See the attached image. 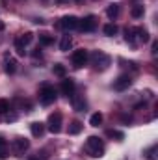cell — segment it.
I'll list each match as a JSON object with an SVG mask.
<instances>
[{"label": "cell", "instance_id": "cell-1", "mask_svg": "<svg viewBox=\"0 0 158 160\" xmlns=\"http://www.w3.org/2000/svg\"><path fill=\"white\" fill-rule=\"evenodd\" d=\"M86 151H87L91 157H95V158L102 157V155H104V143H102V140L97 138V136H89V138L86 140Z\"/></svg>", "mask_w": 158, "mask_h": 160}, {"label": "cell", "instance_id": "cell-2", "mask_svg": "<svg viewBox=\"0 0 158 160\" xmlns=\"http://www.w3.org/2000/svg\"><path fill=\"white\" fill-rule=\"evenodd\" d=\"M91 63H93L95 71H104V69H108V67H110L112 60H110V56H108V54H104L102 50H95V52L91 54Z\"/></svg>", "mask_w": 158, "mask_h": 160}, {"label": "cell", "instance_id": "cell-3", "mask_svg": "<svg viewBox=\"0 0 158 160\" xmlns=\"http://www.w3.org/2000/svg\"><path fill=\"white\" fill-rule=\"evenodd\" d=\"M56 89L52 88V86H48V84H45L43 88L39 89V101L41 104H45V106H48V104H52L54 101H56Z\"/></svg>", "mask_w": 158, "mask_h": 160}, {"label": "cell", "instance_id": "cell-4", "mask_svg": "<svg viewBox=\"0 0 158 160\" xmlns=\"http://www.w3.org/2000/svg\"><path fill=\"white\" fill-rule=\"evenodd\" d=\"M87 60H89V54H87V50H84V48H78V50H75L73 54H71V62H73V67H84L86 63H87Z\"/></svg>", "mask_w": 158, "mask_h": 160}, {"label": "cell", "instance_id": "cell-5", "mask_svg": "<svg viewBox=\"0 0 158 160\" xmlns=\"http://www.w3.org/2000/svg\"><path fill=\"white\" fill-rule=\"evenodd\" d=\"M95 28H97V17L95 15H87V17L80 19L78 30H82V32H93Z\"/></svg>", "mask_w": 158, "mask_h": 160}, {"label": "cell", "instance_id": "cell-6", "mask_svg": "<svg viewBox=\"0 0 158 160\" xmlns=\"http://www.w3.org/2000/svg\"><path fill=\"white\" fill-rule=\"evenodd\" d=\"M78 22H80L78 17H75V15H65V17H62L60 26L69 32V30H78Z\"/></svg>", "mask_w": 158, "mask_h": 160}, {"label": "cell", "instance_id": "cell-7", "mask_svg": "<svg viewBox=\"0 0 158 160\" xmlns=\"http://www.w3.org/2000/svg\"><path fill=\"white\" fill-rule=\"evenodd\" d=\"M48 130L52 134H58L62 130V114L60 112H54L48 116Z\"/></svg>", "mask_w": 158, "mask_h": 160}, {"label": "cell", "instance_id": "cell-8", "mask_svg": "<svg viewBox=\"0 0 158 160\" xmlns=\"http://www.w3.org/2000/svg\"><path fill=\"white\" fill-rule=\"evenodd\" d=\"M28 149H30V140H26V138H15L13 140V151H15V155L21 157Z\"/></svg>", "mask_w": 158, "mask_h": 160}, {"label": "cell", "instance_id": "cell-9", "mask_svg": "<svg viewBox=\"0 0 158 160\" xmlns=\"http://www.w3.org/2000/svg\"><path fill=\"white\" fill-rule=\"evenodd\" d=\"M130 84H132V77L130 75H119L117 80H114V89L116 91H125V89L130 88Z\"/></svg>", "mask_w": 158, "mask_h": 160}, {"label": "cell", "instance_id": "cell-10", "mask_svg": "<svg viewBox=\"0 0 158 160\" xmlns=\"http://www.w3.org/2000/svg\"><path fill=\"white\" fill-rule=\"evenodd\" d=\"M4 71L7 75H15V71H17V60L13 56H9V54L4 56Z\"/></svg>", "mask_w": 158, "mask_h": 160}, {"label": "cell", "instance_id": "cell-11", "mask_svg": "<svg viewBox=\"0 0 158 160\" xmlns=\"http://www.w3.org/2000/svg\"><path fill=\"white\" fill-rule=\"evenodd\" d=\"M75 88H77L75 80H71V78L62 80V93H63L65 97H71V95H75Z\"/></svg>", "mask_w": 158, "mask_h": 160}, {"label": "cell", "instance_id": "cell-12", "mask_svg": "<svg viewBox=\"0 0 158 160\" xmlns=\"http://www.w3.org/2000/svg\"><path fill=\"white\" fill-rule=\"evenodd\" d=\"M71 101H73V108H75L77 112H84L86 106H87L84 95H71Z\"/></svg>", "mask_w": 158, "mask_h": 160}, {"label": "cell", "instance_id": "cell-13", "mask_svg": "<svg viewBox=\"0 0 158 160\" xmlns=\"http://www.w3.org/2000/svg\"><path fill=\"white\" fill-rule=\"evenodd\" d=\"M134 34H136V39L138 41H143V43L149 41V32H147V28H143V26L134 28Z\"/></svg>", "mask_w": 158, "mask_h": 160}, {"label": "cell", "instance_id": "cell-14", "mask_svg": "<svg viewBox=\"0 0 158 160\" xmlns=\"http://www.w3.org/2000/svg\"><path fill=\"white\" fill-rule=\"evenodd\" d=\"M30 130H32V134H34L36 138H39V136H43V132H45V125H43L41 121H34V123L30 125Z\"/></svg>", "mask_w": 158, "mask_h": 160}, {"label": "cell", "instance_id": "cell-15", "mask_svg": "<svg viewBox=\"0 0 158 160\" xmlns=\"http://www.w3.org/2000/svg\"><path fill=\"white\" fill-rule=\"evenodd\" d=\"M71 47H73V39H71V36H63V38H62V41H60V50L67 52Z\"/></svg>", "mask_w": 158, "mask_h": 160}, {"label": "cell", "instance_id": "cell-16", "mask_svg": "<svg viewBox=\"0 0 158 160\" xmlns=\"http://www.w3.org/2000/svg\"><path fill=\"white\" fill-rule=\"evenodd\" d=\"M39 43L43 45V47H48V45L54 43V38H52L50 34H47V32H41L39 34Z\"/></svg>", "mask_w": 158, "mask_h": 160}, {"label": "cell", "instance_id": "cell-17", "mask_svg": "<svg viewBox=\"0 0 158 160\" xmlns=\"http://www.w3.org/2000/svg\"><path fill=\"white\" fill-rule=\"evenodd\" d=\"M125 39H126V43H130L132 47L136 45V34H134V28H125Z\"/></svg>", "mask_w": 158, "mask_h": 160}, {"label": "cell", "instance_id": "cell-18", "mask_svg": "<svg viewBox=\"0 0 158 160\" xmlns=\"http://www.w3.org/2000/svg\"><path fill=\"white\" fill-rule=\"evenodd\" d=\"M119 9H121V8H119V4H110V6H108V9H106V15H108L110 19H116V17L119 15Z\"/></svg>", "mask_w": 158, "mask_h": 160}, {"label": "cell", "instance_id": "cell-19", "mask_svg": "<svg viewBox=\"0 0 158 160\" xmlns=\"http://www.w3.org/2000/svg\"><path fill=\"white\" fill-rule=\"evenodd\" d=\"M82 128H84V125H82L80 121H73V123L69 125V134H73V136H75V134H80Z\"/></svg>", "mask_w": 158, "mask_h": 160}, {"label": "cell", "instance_id": "cell-20", "mask_svg": "<svg viewBox=\"0 0 158 160\" xmlns=\"http://www.w3.org/2000/svg\"><path fill=\"white\" fill-rule=\"evenodd\" d=\"M143 6H140V4H136V6H132V9H130V15L134 17V19H140V17H143Z\"/></svg>", "mask_w": 158, "mask_h": 160}, {"label": "cell", "instance_id": "cell-21", "mask_svg": "<svg viewBox=\"0 0 158 160\" xmlns=\"http://www.w3.org/2000/svg\"><path fill=\"white\" fill-rule=\"evenodd\" d=\"M102 119H104V118H102V114H101V112H97V114H93V116L89 118V125H91V127H99V125L102 123Z\"/></svg>", "mask_w": 158, "mask_h": 160}, {"label": "cell", "instance_id": "cell-22", "mask_svg": "<svg viewBox=\"0 0 158 160\" xmlns=\"http://www.w3.org/2000/svg\"><path fill=\"white\" fill-rule=\"evenodd\" d=\"M13 45H15V50H17V54H19V56H24V54H26V45H22L19 38L13 41Z\"/></svg>", "mask_w": 158, "mask_h": 160}, {"label": "cell", "instance_id": "cell-23", "mask_svg": "<svg viewBox=\"0 0 158 160\" xmlns=\"http://www.w3.org/2000/svg\"><path fill=\"white\" fill-rule=\"evenodd\" d=\"M7 157V142L0 136V158H6Z\"/></svg>", "mask_w": 158, "mask_h": 160}, {"label": "cell", "instance_id": "cell-24", "mask_svg": "<svg viewBox=\"0 0 158 160\" xmlns=\"http://www.w3.org/2000/svg\"><path fill=\"white\" fill-rule=\"evenodd\" d=\"M52 73H54L56 77H65V67H63L62 63H56V65L52 67Z\"/></svg>", "mask_w": 158, "mask_h": 160}, {"label": "cell", "instance_id": "cell-25", "mask_svg": "<svg viewBox=\"0 0 158 160\" xmlns=\"http://www.w3.org/2000/svg\"><path fill=\"white\" fill-rule=\"evenodd\" d=\"M19 39H21V43H22V45H30V43H32V39H34V34H32V32H26V34L19 36Z\"/></svg>", "mask_w": 158, "mask_h": 160}, {"label": "cell", "instance_id": "cell-26", "mask_svg": "<svg viewBox=\"0 0 158 160\" xmlns=\"http://www.w3.org/2000/svg\"><path fill=\"white\" fill-rule=\"evenodd\" d=\"M117 26H116V24H106V26H104V34H106V36H116V34H117Z\"/></svg>", "mask_w": 158, "mask_h": 160}, {"label": "cell", "instance_id": "cell-27", "mask_svg": "<svg viewBox=\"0 0 158 160\" xmlns=\"http://www.w3.org/2000/svg\"><path fill=\"white\" fill-rule=\"evenodd\" d=\"M9 112V101L0 99V114H7Z\"/></svg>", "mask_w": 158, "mask_h": 160}, {"label": "cell", "instance_id": "cell-28", "mask_svg": "<svg viewBox=\"0 0 158 160\" xmlns=\"http://www.w3.org/2000/svg\"><path fill=\"white\" fill-rule=\"evenodd\" d=\"M108 136H112V138H117L119 142L125 138V134H123V132H117V130H108Z\"/></svg>", "mask_w": 158, "mask_h": 160}, {"label": "cell", "instance_id": "cell-29", "mask_svg": "<svg viewBox=\"0 0 158 160\" xmlns=\"http://www.w3.org/2000/svg\"><path fill=\"white\" fill-rule=\"evenodd\" d=\"M15 119H17L15 114H7V121H15Z\"/></svg>", "mask_w": 158, "mask_h": 160}, {"label": "cell", "instance_id": "cell-30", "mask_svg": "<svg viewBox=\"0 0 158 160\" xmlns=\"http://www.w3.org/2000/svg\"><path fill=\"white\" fill-rule=\"evenodd\" d=\"M156 52H158V43L155 41V43H153V54H156Z\"/></svg>", "mask_w": 158, "mask_h": 160}, {"label": "cell", "instance_id": "cell-31", "mask_svg": "<svg viewBox=\"0 0 158 160\" xmlns=\"http://www.w3.org/2000/svg\"><path fill=\"white\" fill-rule=\"evenodd\" d=\"M28 160H45V158H39V157H28Z\"/></svg>", "mask_w": 158, "mask_h": 160}, {"label": "cell", "instance_id": "cell-32", "mask_svg": "<svg viewBox=\"0 0 158 160\" xmlns=\"http://www.w3.org/2000/svg\"><path fill=\"white\" fill-rule=\"evenodd\" d=\"M2 30H4V22L0 21V32H2Z\"/></svg>", "mask_w": 158, "mask_h": 160}]
</instances>
